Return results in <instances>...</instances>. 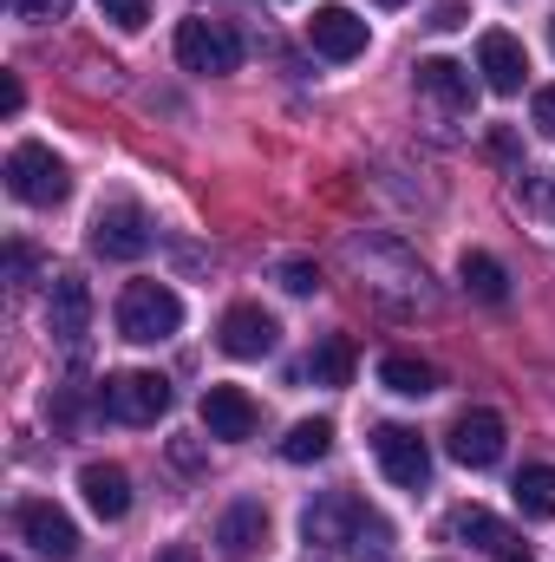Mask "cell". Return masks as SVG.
Segmentation results:
<instances>
[{
  "mask_svg": "<svg viewBox=\"0 0 555 562\" xmlns=\"http://www.w3.org/2000/svg\"><path fill=\"white\" fill-rule=\"evenodd\" d=\"M183 327V301H177V288H163V281H132L125 294H118V334L125 340H170Z\"/></svg>",
  "mask_w": 555,
  "mask_h": 562,
  "instance_id": "1",
  "label": "cell"
},
{
  "mask_svg": "<svg viewBox=\"0 0 555 562\" xmlns=\"http://www.w3.org/2000/svg\"><path fill=\"white\" fill-rule=\"evenodd\" d=\"M380 530H386V524H380L360 497H347V491H327L320 504L301 510V537L320 543V550H340V543H360V537H380Z\"/></svg>",
  "mask_w": 555,
  "mask_h": 562,
  "instance_id": "2",
  "label": "cell"
},
{
  "mask_svg": "<svg viewBox=\"0 0 555 562\" xmlns=\"http://www.w3.org/2000/svg\"><path fill=\"white\" fill-rule=\"evenodd\" d=\"M7 190H13L20 203H33V210H53V203H66L72 177H66V164H59L46 144H13V157H7Z\"/></svg>",
  "mask_w": 555,
  "mask_h": 562,
  "instance_id": "3",
  "label": "cell"
},
{
  "mask_svg": "<svg viewBox=\"0 0 555 562\" xmlns=\"http://www.w3.org/2000/svg\"><path fill=\"white\" fill-rule=\"evenodd\" d=\"M177 59L183 72H236L242 66V33L229 20H183L177 26Z\"/></svg>",
  "mask_w": 555,
  "mask_h": 562,
  "instance_id": "4",
  "label": "cell"
},
{
  "mask_svg": "<svg viewBox=\"0 0 555 562\" xmlns=\"http://www.w3.org/2000/svg\"><path fill=\"white\" fill-rule=\"evenodd\" d=\"M13 530H20V543H33L39 557H53V562L79 557V524H72L53 497H20V504H13Z\"/></svg>",
  "mask_w": 555,
  "mask_h": 562,
  "instance_id": "5",
  "label": "cell"
},
{
  "mask_svg": "<svg viewBox=\"0 0 555 562\" xmlns=\"http://www.w3.org/2000/svg\"><path fill=\"white\" fill-rule=\"evenodd\" d=\"M105 413L125 425H157L170 413V380L163 373H118V380H105Z\"/></svg>",
  "mask_w": 555,
  "mask_h": 562,
  "instance_id": "6",
  "label": "cell"
},
{
  "mask_svg": "<svg viewBox=\"0 0 555 562\" xmlns=\"http://www.w3.org/2000/svg\"><path fill=\"white\" fill-rule=\"evenodd\" d=\"M373 458H380V471L399 491H424V477H431V451H424V438L412 425H380L373 431Z\"/></svg>",
  "mask_w": 555,
  "mask_h": 562,
  "instance_id": "7",
  "label": "cell"
},
{
  "mask_svg": "<svg viewBox=\"0 0 555 562\" xmlns=\"http://www.w3.org/2000/svg\"><path fill=\"white\" fill-rule=\"evenodd\" d=\"M92 249L112 256V262L144 256V249H150V216H144L138 203H105V210L92 216Z\"/></svg>",
  "mask_w": 555,
  "mask_h": 562,
  "instance_id": "8",
  "label": "cell"
},
{
  "mask_svg": "<svg viewBox=\"0 0 555 562\" xmlns=\"http://www.w3.org/2000/svg\"><path fill=\"white\" fill-rule=\"evenodd\" d=\"M275 340H281L275 314H262L256 301L229 307V314H223V327H216V347H223L229 360H262V353H275Z\"/></svg>",
  "mask_w": 555,
  "mask_h": 562,
  "instance_id": "9",
  "label": "cell"
},
{
  "mask_svg": "<svg viewBox=\"0 0 555 562\" xmlns=\"http://www.w3.org/2000/svg\"><path fill=\"white\" fill-rule=\"evenodd\" d=\"M451 458L471 464V471H490V464L503 458V419H497L490 406L457 413V425H451Z\"/></svg>",
  "mask_w": 555,
  "mask_h": 562,
  "instance_id": "10",
  "label": "cell"
},
{
  "mask_svg": "<svg viewBox=\"0 0 555 562\" xmlns=\"http://www.w3.org/2000/svg\"><path fill=\"white\" fill-rule=\"evenodd\" d=\"M307 46H314L320 59H360V53H366V20H360L353 7H314Z\"/></svg>",
  "mask_w": 555,
  "mask_h": 562,
  "instance_id": "11",
  "label": "cell"
},
{
  "mask_svg": "<svg viewBox=\"0 0 555 562\" xmlns=\"http://www.w3.org/2000/svg\"><path fill=\"white\" fill-rule=\"evenodd\" d=\"M477 72H484V86L490 92H523V79H530V53H523V40L517 33H484L477 40Z\"/></svg>",
  "mask_w": 555,
  "mask_h": 562,
  "instance_id": "12",
  "label": "cell"
},
{
  "mask_svg": "<svg viewBox=\"0 0 555 562\" xmlns=\"http://www.w3.org/2000/svg\"><path fill=\"white\" fill-rule=\"evenodd\" d=\"M86 327H92V288L79 276H59L53 281V301H46V334H53L59 347H79Z\"/></svg>",
  "mask_w": 555,
  "mask_h": 562,
  "instance_id": "13",
  "label": "cell"
},
{
  "mask_svg": "<svg viewBox=\"0 0 555 562\" xmlns=\"http://www.w3.org/2000/svg\"><path fill=\"white\" fill-rule=\"evenodd\" d=\"M203 425H209V438H223V445H242V438H256V400L242 393V386H209L203 393Z\"/></svg>",
  "mask_w": 555,
  "mask_h": 562,
  "instance_id": "14",
  "label": "cell"
},
{
  "mask_svg": "<svg viewBox=\"0 0 555 562\" xmlns=\"http://www.w3.org/2000/svg\"><path fill=\"white\" fill-rule=\"evenodd\" d=\"M216 543H223V562L262 557V550H269V510H262L256 497L229 504V510H223V524H216Z\"/></svg>",
  "mask_w": 555,
  "mask_h": 562,
  "instance_id": "15",
  "label": "cell"
},
{
  "mask_svg": "<svg viewBox=\"0 0 555 562\" xmlns=\"http://www.w3.org/2000/svg\"><path fill=\"white\" fill-rule=\"evenodd\" d=\"M418 92L438 99L451 119H471V105H477V86H471V72H464L457 59H424V66H418Z\"/></svg>",
  "mask_w": 555,
  "mask_h": 562,
  "instance_id": "16",
  "label": "cell"
},
{
  "mask_svg": "<svg viewBox=\"0 0 555 562\" xmlns=\"http://www.w3.org/2000/svg\"><path fill=\"white\" fill-rule=\"evenodd\" d=\"M451 543H471V550H490V557H510V550H517L510 524H503V517H490L484 504L451 510Z\"/></svg>",
  "mask_w": 555,
  "mask_h": 562,
  "instance_id": "17",
  "label": "cell"
},
{
  "mask_svg": "<svg viewBox=\"0 0 555 562\" xmlns=\"http://www.w3.org/2000/svg\"><path fill=\"white\" fill-rule=\"evenodd\" d=\"M79 491H86V504H92L105 524H118V517L132 510V477H125L118 464H86V471H79Z\"/></svg>",
  "mask_w": 555,
  "mask_h": 562,
  "instance_id": "18",
  "label": "cell"
},
{
  "mask_svg": "<svg viewBox=\"0 0 555 562\" xmlns=\"http://www.w3.org/2000/svg\"><path fill=\"white\" fill-rule=\"evenodd\" d=\"M510 497H517V510L530 524H550L555 517V464H523L517 484H510Z\"/></svg>",
  "mask_w": 555,
  "mask_h": 562,
  "instance_id": "19",
  "label": "cell"
},
{
  "mask_svg": "<svg viewBox=\"0 0 555 562\" xmlns=\"http://www.w3.org/2000/svg\"><path fill=\"white\" fill-rule=\"evenodd\" d=\"M380 386L386 393H406V400H424V393H438V367H424L412 353H386L380 360Z\"/></svg>",
  "mask_w": 555,
  "mask_h": 562,
  "instance_id": "20",
  "label": "cell"
},
{
  "mask_svg": "<svg viewBox=\"0 0 555 562\" xmlns=\"http://www.w3.org/2000/svg\"><path fill=\"white\" fill-rule=\"evenodd\" d=\"M307 380H314V386H347V380H353V340H347V334H327V340L307 353Z\"/></svg>",
  "mask_w": 555,
  "mask_h": 562,
  "instance_id": "21",
  "label": "cell"
},
{
  "mask_svg": "<svg viewBox=\"0 0 555 562\" xmlns=\"http://www.w3.org/2000/svg\"><path fill=\"white\" fill-rule=\"evenodd\" d=\"M457 276H464V288H471L477 301H503V294H510V276H503V262H497V256H484V249H464Z\"/></svg>",
  "mask_w": 555,
  "mask_h": 562,
  "instance_id": "22",
  "label": "cell"
},
{
  "mask_svg": "<svg viewBox=\"0 0 555 562\" xmlns=\"http://www.w3.org/2000/svg\"><path fill=\"white\" fill-rule=\"evenodd\" d=\"M327 451H333V425L327 419H301L281 438V458H287V464H314V458H327Z\"/></svg>",
  "mask_w": 555,
  "mask_h": 562,
  "instance_id": "23",
  "label": "cell"
},
{
  "mask_svg": "<svg viewBox=\"0 0 555 562\" xmlns=\"http://www.w3.org/2000/svg\"><path fill=\"white\" fill-rule=\"evenodd\" d=\"M99 7H105V20L125 26V33H138L144 20H150V0H99Z\"/></svg>",
  "mask_w": 555,
  "mask_h": 562,
  "instance_id": "24",
  "label": "cell"
},
{
  "mask_svg": "<svg viewBox=\"0 0 555 562\" xmlns=\"http://www.w3.org/2000/svg\"><path fill=\"white\" fill-rule=\"evenodd\" d=\"M13 13H20V20H33V26H46V20H66V13H72V0H13Z\"/></svg>",
  "mask_w": 555,
  "mask_h": 562,
  "instance_id": "25",
  "label": "cell"
},
{
  "mask_svg": "<svg viewBox=\"0 0 555 562\" xmlns=\"http://www.w3.org/2000/svg\"><path fill=\"white\" fill-rule=\"evenodd\" d=\"M281 288H287V294H314V288H320V269H314V262H281Z\"/></svg>",
  "mask_w": 555,
  "mask_h": 562,
  "instance_id": "26",
  "label": "cell"
},
{
  "mask_svg": "<svg viewBox=\"0 0 555 562\" xmlns=\"http://www.w3.org/2000/svg\"><path fill=\"white\" fill-rule=\"evenodd\" d=\"M530 119H536V132H543V138L555 144V86H543V92H536V105H530Z\"/></svg>",
  "mask_w": 555,
  "mask_h": 562,
  "instance_id": "27",
  "label": "cell"
},
{
  "mask_svg": "<svg viewBox=\"0 0 555 562\" xmlns=\"http://www.w3.org/2000/svg\"><path fill=\"white\" fill-rule=\"evenodd\" d=\"M20 99H26V92H20V79L7 72V79H0V112H20Z\"/></svg>",
  "mask_w": 555,
  "mask_h": 562,
  "instance_id": "28",
  "label": "cell"
},
{
  "mask_svg": "<svg viewBox=\"0 0 555 562\" xmlns=\"http://www.w3.org/2000/svg\"><path fill=\"white\" fill-rule=\"evenodd\" d=\"M157 562H203L190 543H170V550H157Z\"/></svg>",
  "mask_w": 555,
  "mask_h": 562,
  "instance_id": "29",
  "label": "cell"
},
{
  "mask_svg": "<svg viewBox=\"0 0 555 562\" xmlns=\"http://www.w3.org/2000/svg\"><path fill=\"white\" fill-rule=\"evenodd\" d=\"M503 562H530V557H523V550H510V557H503Z\"/></svg>",
  "mask_w": 555,
  "mask_h": 562,
  "instance_id": "30",
  "label": "cell"
},
{
  "mask_svg": "<svg viewBox=\"0 0 555 562\" xmlns=\"http://www.w3.org/2000/svg\"><path fill=\"white\" fill-rule=\"evenodd\" d=\"M380 7H406V0H380Z\"/></svg>",
  "mask_w": 555,
  "mask_h": 562,
  "instance_id": "31",
  "label": "cell"
},
{
  "mask_svg": "<svg viewBox=\"0 0 555 562\" xmlns=\"http://www.w3.org/2000/svg\"><path fill=\"white\" fill-rule=\"evenodd\" d=\"M550 40H555V26H550Z\"/></svg>",
  "mask_w": 555,
  "mask_h": 562,
  "instance_id": "32",
  "label": "cell"
}]
</instances>
